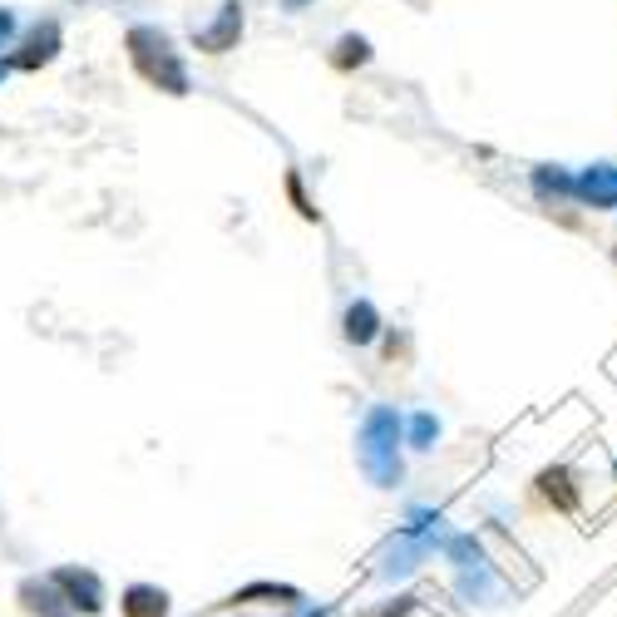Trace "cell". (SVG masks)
I'll return each instance as SVG.
<instances>
[{"instance_id": "6da1fadb", "label": "cell", "mask_w": 617, "mask_h": 617, "mask_svg": "<svg viewBox=\"0 0 617 617\" xmlns=\"http://www.w3.org/2000/svg\"><path fill=\"white\" fill-rule=\"evenodd\" d=\"M574 203H582V208H592V213H617V164L613 158H598V164L578 168Z\"/></svg>"}, {"instance_id": "7a4b0ae2", "label": "cell", "mask_w": 617, "mask_h": 617, "mask_svg": "<svg viewBox=\"0 0 617 617\" xmlns=\"http://www.w3.org/2000/svg\"><path fill=\"white\" fill-rule=\"evenodd\" d=\"M533 489H539V494H543L558 513H578V505H582L578 474L568 470V464H548V470H539V479H533Z\"/></svg>"}, {"instance_id": "3957f363", "label": "cell", "mask_w": 617, "mask_h": 617, "mask_svg": "<svg viewBox=\"0 0 617 617\" xmlns=\"http://www.w3.org/2000/svg\"><path fill=\"white\" fill-rule=\"evenodd\" d=\"M533 193H539L543 203H568V198H574V168L539 164V168H533Z\"/></svg>"}, {"instance_id": "277c9868", "label": "cell", "mask_w": 617, "mask_h": 617, "mask_svg": "<svg viewBox=\"0 0 617 617\" xmlns=\"http://www.w3.org/2000/svg\"><path fill=\"white\" fill-rule=\"evenodd\" d=\"M168 613V598L158 588H129L124 598V617H164Z\"/></svg>"}, {"instance_id": "5b68a950", "label": "cell", "mask_w": 617, "mask_h": 617, "mask_svg": "<svg viewBox=\"0 0 617 617\" xmlns=\"http://www.w3.org/2000/svg\"><path fill=\"white\" fill-rule=\"evenodd\" d=\"M371 336H375V312L365 302L351 306V312H346V341H361V346H365Z\"/></svg>"}, {"instance_id": "8992f818", "label": "cell", "mask_w": 617, "mask_h": 617, "mask_svg": "<svg viewBox=\"0 0 617 617\" xmlns=\"http://www.w3.org/2000/svg\"><path fill=\"white\" fill-rule=\"evenodd\" d=\"M440 435V420L435 415H415V450H430V440Z\"/></svg>"}, {"instance_id": "52a82bcc", "label": "cell", "mask_w": 617, "mask_h": 617, "mask_svg": "<svg viewBox=\"0 0 617 617\" xmlns=\"http://www.w3.org/2000/svg\"><path fill=\"white\" fill-rule=\"evenodd\" d=\"M287 193H292V203H296V213H302V218H316V208H312V203H306V193H302V178H287Z\"/></svg>"}, {"instance_id": "ba28073f", "label": "cell", "mask_w": 617, "mask_h": 617, "mask_svg": "<svg viewBox=\"0 0 617 617\" xmlns=\"http://www.w3.org/2000/svg\"><path fill=\"white\" fill-rule=\"evenodd\" d=\"M613 474H617V460H613Z\"/></svg>"}, {"instance_id": "9c48e42d", "label": "cell", "mask_w": 617, "mask_h": 617, "mask_svg": "<svg viewBox=\"0 0 617 617\" xmlns=\"http://www.w3.org/2000/svg\"><path fill=\"white\" fill-rule=\"evenodd\" d=\"M613 262H617V247H613Z\"/></svg>"}]
</instances>
